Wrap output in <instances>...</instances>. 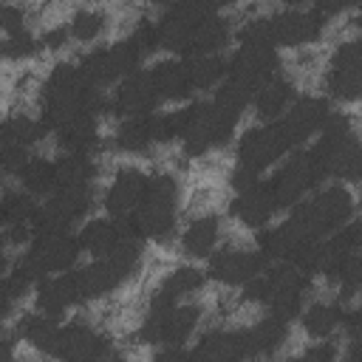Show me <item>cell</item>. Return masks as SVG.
<instances>
[{"instance_id": "b9f144b4", "label": "cell", "mask_w": 362, "mask_h": 362, "mask_svg": "<svg viewBox=\"0 0 362 362\" xmlns=\"http://www.w3.org/2000/svg\"><path fill=\"white\" fill-rule=\"evenodd\" d=\"M65 25L71 31V40H76V42H93V40H99L105 34L107 14L102 8H90V6L88 8H76Z\"/></svg>"}, {"instance_id": "9a60e30c", "label": "cell", "mask_w": 362, "mask_h": 362, "mask_svg": "<svg viewBox=\"0 0 362 362\" xmlns=\"http://www.w3.org/2000/svg\"><path fill=\"white\" fill-rule=\"evenodd\" d=\"M51 356L68 359V362H93V359L119 356V351H116L113 342H110L102 331H96L90 322H85V320H71L68 325H59L57 345H54Z\"/></svg>"}, {"instance_id": "f1b7e54d", "label": "cell", "mask_w": 362, "mask_h": 362, "mask_svg": "<svg viewBox=\"0 0 362 362\" xmlns=\"http://www.w3.org/2000/svg\"><path fill=\"white\" fill-rule=\"evenodd\" d=\"M156 141V122H153V113H144V116H130V119H122V124L116 127L113 133V150L119 153H147Z\"/></svg>"}, {"instance_id": "60d3db41", "label": "cell", "mask_w": 362, "mask_h": 362, "mask_svg": "<svg viewBox=\"0 0 362 362\" xmlns=\"http://www.w3.org/2000/svg\"><path fill=\"white\" fill-rule=\"evenodd\" d=\"M37 195L25 192L23 187L20 189H6L3 192V201H0V221L3 226H17V223H31L34 215H37Z\"/></svg>"}, {"instance_id": "cb8c5ba5", "label": "cell", "mask_w": 362, "mask_h": 362, "mask_svg": "<svg viewBox=\"0 0 362 362\" xmlns=\"http://www.w3.org/2000/svg\"><path fill=\"white\" fill-rule=\"evenodd\" d=\"M34 305H37V311L51 314V317H62L68 308L82 305L79 294H76V286H74V277H71V269L37 280V286H34Z\"/></svg>"}, {"instance_id": "ee69618b", "label": "cell", "mask_w": 362, "mask_h": 362, "mask_svg": "<svg viewBox=\"0 0 362 362\" xmlns=\"http://www.w3.org/2000/svg\"><path fill=\"white\" fill-rule=\"evenodd\" d=\"M0 20H3V31H6V34H8V31H20V28H25V11H23V6L6 3Z\"/></svg>"}, {"instance_id": "bcb514c9", "label": "cell", "mask_w": 362, "mask_h": 362, "mask_svg": "<svg viewBox=\"0 0 362 362\" xmlns=\"http://www.w3.org/2000/svg\"><path fill=\"white\" fill-rule=\"evenodd\" d=\"M362 6V0H314V8L325 17H334V14H342L348 8H356Z\"/></svg>"}, {"instance_id": "44dd1931", "label": "cell", "mask_w": 362, "mask_h": 362, "mask_svg": "<svg viewBox=\"0 0 362 362\" xmlns=\"http://www.w3.org/2000/svg\"><path fill=\"white\" fill-rule=\"evenodd\" d=\"M158 102L161 99H158V90L153 85L150 71H133L119 82V88L110 99V113L119 119L144 116V113H153Z\"/></svg>"}, {"instance_id": "f5cc1de1", "label": "cell", "mask_w": 362, "mask_h": 362, "mask_svg": "<svg viewBox=\"0 0 362 362\" xmlns=\"http://www.w3.org/2000/svg\"><path fill=\"white\" fill-rule=\"evenodd\" d=\"M283 3H286L288 8H300V6H305L308 0H283Z\"/></svg>"}, {"instance_id": "c3c4849f", "label": "cell", "mask_w": 362, "mask_h": 362, "mask_svg": "<svg viewBox=\"0 0 362 362\" xmlns=\"http://www.w3.org/2000/svg\"><path fill=\"white\" fill-rule=\"evenodd\" d=\"M345 331L351 339H362V303L345 314Z\"/></svg>"}, {"instance_id": "8d00e7d4", "label": "cell", "mask_w": 362, "mask_h": 362, "mask_svg": "<svg viewBox=\"0 0 362 362\" xmlns=\"http://www.w3.org/2000/svg\"><path fill=\"white\" fill-rule=\"evenodd\" d=\"M57 187H79L93 184L99 175V164L90 158V153H59L54 158Z\"/></svg>"}, {"instance_id": "9c48e42d", "label": "cell", "mask_w": 362, "mask_h": 362, "mask_svg": "<svg viewBox=\"0 0 362 362\" xmlns=\"http://www.w3.org/2000/svg\"><path fill=\"white\" fill-rule=\"evenodd\" d=\"M204 308L195 303H164L150 300L147 314L139 325V342L144 345H184L198 328Z\"/></svg>"}, {"instance_id": "e575fe53", "label": "cell", "mask_w": 362, "mask_h": 362, "mask_svg": "<svg viewBox=\"0 0 362 362\" xmlns=\"http://www.w3.org/2000/svg\"><path fill=\"white\" fill-rule=\"evenodd\" d=\"M206 274L195 266H175L150 294V300H164V303H178L187 294H195L198 288H204Z\"/></svg>"}, {"instance_id": "d4e9b609", "label": "cell", "mask_w": 362, "mask_h": 362, "mask_svg": "<svg viewBox=\"0 0 362 362\" xmlns=\"http://www.w3.org/2000/svg\"><path fill=\"white\" fill-rule=\"evenodd\" d=\"M291 102H294V82L288 76L277 74V76H272L269 82H263L255 90L252 110H255V116L260 122H274V119H280L288 110Z\"/></svg>"}, {"instance_id": "ffe728a7", "label": "cell", "mask_w": 362, "mask_h": 362, "mask_svg": "<svg viewBox=\"0 0 362 362\" xmlns=\"http://www.w3.org/2000/svg\"><path fill=\"white\" fill-rule=\"evenodd\" d=\"M328 116H331V105H328L325 96H314V93L297 96L288 105V110L283 113V119H280V124H283V130H286V136L291 141V150L305 144L325 124Z\"/></svg>"}, {"instance_id": "836d02e7", "label": "cell", "mask_w": 362, "mask_h": 362, "mask_svg": "<svg viewBox=\"0 0 362 362\" xmlns=\"http://www.w3.org/2000/svg\"><path fill=\"white\" fill-rule=\"evenodd\" d=\"M51 127L45 124L42 116H28V113H11L6 122H3V130H0V144L6 147H34L37 141L45 139Z\"/></svg>"}, {"instance_id": "7bdbcfd3", "label": "cell", "mask_w": 362, "mask_h": 362, "mask_svg": "<svg viewBox=\"0 0 362 362\" xmlns=\"http://www.w3.org/2000/svg\"><path fill=\"white\" fill-rule=\"evenodd\" d=\"M40 48H42V42H40L28 28L8 31V34H6V40H3V57H6L8 62H17V59H25V57H34Z\"/></svg>"}, {"instance_id": "5b68a950", "label": "cell", "mask_w": 362, "mask_h": 362, "mask_svg": "<svg viewBox=\"0 0 362 362\" xmlns=\"http://www.w3.org/2000/svg\"><path fill=\"white\" fill-rule=\"evenodd\" d=\"M288 150H291V141H288L280 119L243 130V136L235 144V167L229 173L232 189H243V187L257 184L260 175L272 164H277Z\"/></svg>"}, {"instance_id": "8992f818", "label": "cell", "mask_w": 362, "mask_h": 362, "mask_svg": "<svg viewBox=\"0 0 362 362\" xmlns=\"http://www.w3.org/2000/svg\"><path fill=\"white\" fill-rule=\"evenodd\" d=\"M178 181L173 173H153L144 189V198L139 209L133 212L130 223L139 229L144 240L167 243L175 235V221H178Z\"/></svg>"}, {"instance_id": "9f6ffc18", "label": "cell", "mask_w": 362, "mask_h": 362, "mask_svg": "<svg viewBox=\"0 0 362 362\" xmlns=\"http://www.w3.org/2000/svg\"><path fill=\"white\" fill-rule=\"evenodd\" d=\"M218 6H232V3H240V0H215Z\"/></svg>"}, {"instance_id": "83f0119b", "label": "cell", "mask_w": 362, "mask_h": 362, "mask_svg": "<svg viewBox=\"0 0 362 362\" xmlns=\"http://www.w3.org/2000/svg\"><path fill=\"white\" fill-rule=\"evenodd\" d=\"M150 76H153V85H156L161 102H184L195 90L184 59H158L150 68Z\"/></svg>"}, {"instance_id": "1f68e13d", "label": "cell", "mask_w": 362, "mask_h": 362, "mask_svg": "<svg viewBox=\"0 0 362 362\" xmlns=\"http://www.w3.org/2000/svg\"><path fill=\"white\" fill-rule=\"evenodd\" d=\"M54 141L59 153H93L99 144L96 116H79L54 130Z\"/></svg>"}, {"instance_id": "5bb4252c", "label": "cell", "mask_w": 362, "mask_h": 362, "mask_svg": "<svg viewBox=\"0 0 362 362\" xmlns=\"http://www.w3.org/2000/svg\"><path fill=\"white\" fill-rule=\"evenodd\" d=\"M266 181L272 187L277 206L291 209L317 187V181H322V173L308 150H294V156L286 158V164H280V170Z\"/></svg>"}, {"instance_id": "6da1fadb", "label": "cell", "mask_w": 362, "mask_h": 362, "mask_svg": "<svg viewBox=\"0 0 362 362\" xmlns=\"http://www.w3.org/2000/svg\"><path fill=\"white\" fill-rule=\"evenodd\" d=\"M105 110H110V99H105L102 90L82 76L76 62H57L48 71L40 88V116L51 130L71 119L96 116Z\"/></svg>"}, {"instance_id": "ab89813d", "label": "cell", "mask_w": 362, "mask_h": 362, "mask_svg": "<svg viewBox=\"0 0 362 362\" xmlns=\"http://www.w3.org/2000/svg\"><path fill=\"white\" fill-rule=\"evenodd\" d=\"M322 277L339 288L342 300L354 297L359 288H362V252H351L345 255L342 260H337L331 269L322 272Z\"/></svg>"}, {"instance_id": "6f0895ef", "label": "cell", "mask_w": 362, "mask_h": 362, "mask_svg": "<svg viewBox=\"0 0 362 362\" xmlns=\"http://www.w3.org/2000/svg\"><path fill=\"white\" fill-rule=\"evenodd\" d=\"M359 201H362V198H359Z\"/></svg>"}, {"instance_id": "816d5d0a", "label": "cell", "mask_w": 362, "mask_h": 362, "mask_svg": "<svg viewBox=\"0 0 362 362\" xmlns=\"http://www.w3.org/2000/svg\"><path fill=\"white\" fill-rule=\"evenodd\" d=\"M345 354H348V359H362V339H351Z\"/></svg>"}, {"instance_id": "603a6c76", "label": "cell", "mask_w": 362, "mask_h": 362, "mask_svg": "<svg viewBox=\"0 0 362 362\" xmlns=\"http://www.w3.org/2000/svg\"><path fill=\"white\" fill-rule=\"evenodd\" d=\"M249 351V325L246 328H212L204 331L198 345L192 348V359H246Z\"/></svg>"}, {"instance_id": "484cf974", "label": "cell", "mask_w": 362, "mask_h": 362, "mask_svg": "<svg viewBox=\"0 0 362 362\" xmlns=\"http://www.w3.org/2000/svg\"><path fill=\"white\" fill-rule=\"evenodd\" d=\"M130 221H119V218H93L79 229V246L82 252H88L90 257H105L116 249V243L122 240V235L127 232Z\"/></svg>"}, {"instance_id": "f6af8a7d", "label": "cell", "mask_w": 362, "mask_h": 362, "mask_svg": "<svg viewBox=\"0 0 362 362\" xmlns=\"http://www.w3.org/2000/svg\"><path fill=\"white\" fill-rule=\"evenodd\" d=\"M68 37H71L68 25H54V28H48V31L40 37V42H42V48H48V51H59L62 45H68Z\"/></svg>"}, {"instance_id": "f546056e", "label": "cell", "mask_w": 362, "mask_h": 362, "mask_svg": "<svg viewBox=\"0 0 362 362\" xmlns=\"http://www.w3.org/2000/svg\"><path fill=\"white\" fill-rule=\"evenodd\" d=\"M288 322L291 320L266 311V317H260L255 325H249V351H252V356L277 354L288 339Z\"/></svg>"}, {"instance_id": "d590c367", "label": "cell", "mask_w": 362, "mask_h": 362, "mask_svg": "<svg viewBox=\"0 0 362 362\" xmlns=\"http://www.w3.org/2000/svg\"><path fill=\"white\" fill-rule=\"evenodd\" d=\"M184 65H187V74L195 90L218 88L229 71V59H223L221 54H187Z\"/></svg>"}, {"instance_id": "db71d44e", "label": "cell", "mask_w": 362, "mask_h": 362, "mask_svg": "<svg viewBox=\"0 0 362 362\" xmlns=\"http://www.w3.org/2000/svg\"><path fill=\"white\" fill-rule=\"evenodd\" d=\"M351 23H354V25H356V28H359V31H362V8H359V11H356V17H354V20H351Z\"/></svg>"}, {"instance_id": "7402d4cb", "label": "cell", "mask_w": 362, "mask_h": 362, "mask_svg": "<svg viewBox=\"0 0 362 362\" xmlns=\"http://www.w3.org/2000/svg\"><path fill=\"white\" fill-rule=\"evenodd\" d=\"M277 209L280 206H277V201L272 195V187L263 178L257 184H252V187L235 189V195L229 201V215L235 221H240L243 226H249V229H263Z\"/></svg>"}, {"instance_id": "681fc988", "label": "cell", "mask_w": 362, "mask_h": 362, "mask_svg": "<svg viewBox=\"0 0 362 362\" xmlns=\"http://www.w3.org/2000/svg\"><path fill=\"white\" fill-rule=\"evenodd\" d=\"M342 232H345V238H348L351 249H354V252H362V218L348 221V223L342 226Z\"/></svg>"}, {"instance_id": "e0dca14e", "label": "cell", "mask_w": 362, "mask_h": 362, "mask_svg": "<svg viewBox=\"0 0 362 362\" xmlns=\"http://www.w3.org/2000/svg\"><path fill=\"white\" fill-rule=\"evenodd\" d=\"M280 54H277V45H263V42H240L235 48V54L229 57V71L226 76L240 82L243 88H249L252 93L269 82L272 76L280 74Z\"/></svg>"}, {"instance_id": "4dcf8cb0", "label": "cell", "mask_w": 362, "mask_h": 362, "mask_svg": "<svg viewBox=\"0 0 362 362\" xmlns=\"http://www.w3.org/2000/svg\"><path fill=\"white\" fill-rule=\"evenodd\" d=\"M345 308H342V303L339 300H317V303H311L308 308H303L300 311V325H303V331L308 334V337H314V339H325V337H331L337 328H342L345 325Z\"/></svg>"}, {"instance_id": "ac0fdd59", "label": "cell", "mask_w": 362, "mask_h": 362, "mask_svg": "<svg viewBox=\"0 0 362 362\" xmlns=\"http://www.w3.org/2000/svg\"><path fill=\"white\" fill-rule=\"evenodd\" d=\"M269 269V257L260 249H218L209 255V266H206V277L223 286H246L252 277H257L260 272Z\"/></svg>"}, {"instance_id": "11a10c76", "label": "cell", "mask_w": 362, "mask_h": 362, "mask_svg": "<svg viewBox=\"0 0 362 362\" xmlns=\"http://www.w3.org/2000/svg\"><path fill=\"white\" fill-rule=\"evenodd\" d=\"M150 6H167V3H173V0H147Z\"/></svg>"}, {"instance_id": "74e56055", "label": "cell", "mask_w": 362, "mask_h": 362, "mask_svg": "<svg viewBox=\"0 0 362 362\" xmlns=\"http://www.w3.org/2000/svg\"><path fill=\"white\" fill-rule=\"evenodd\" d=\"M20 181V187L31 195H51L57 189V173H54V161L42 158V156H28L25 164L17 170L14 175Z\"/></svg>"}, {"instance_id": "7c38bea8", "label": "cell", "mask_w": 362, "mask_h": 362, "mask_svg": "<svg viewBox=\"0 0 362 362\" xmlns=\"http://www.w3.org/2000/svg\"><path fill=\"white\" fill-rule=\"evenodd\" d=\"M93 206V184L79 187H57L45 201L37 206V215L31 221L34 232H51V229H71L76 221H82Z\"/></svg>"}, {"instance_id": "ba28073f", "label": "cell", "mask_w": 362, "mask_h": 362, "mask_svg": "<svg viewBox=\"0 0 362 362\" xmlns=\"http://www.w3.org/2000/svg\"><path fill=\"white\" fill-rule=\"evenodd\" d=\"M354 215V195L342 184H331L291 206L288 221L308 238H325L342 229Z\"/></svg>"}, {"instance_id": "30bf717a", "label": "cell", "mask_w": 362, "mask_h": 362, "mask_svg": "<svg viewBox=\"0 0 362 362\" xmlns=\"http://www.w3.org/2000/svg\"><path fill=\"white\" fill-rule=\"evenodd\" d=\"M82 246L79 238L68 229H51V232H34L28 240V249L14 260L20 263L34 280H42L48 274H59L74 269Z\"/></svg>"}, {"instance_id": "f35d334b", "label": "cell", "mask_w": 362, "mask_h": 362, "mask_svg": "<svg viewBox=\"0 0 362 362\" xmlns=\"http://www.w3.org/2000/svg\"><path fill=\"white\" fill-rule=\"evenodd\" d=\"M229 37H232V20L215 14V17H209V20L195 31V37H192L187 54H221V48L229 42ZM187 54H184V57H187Z\"/></svg>"}, {"instance_id": "52a82bcc", "label": "cell", "mask_w": 362, "mask_h": 362, "mask_svg": "<svg viewBox=\"0 0 362 362\" xmlns=\"http://www.w3.org/2000/svg\"><path fill=\"white\" fill-rule=\"evenodd\" d=\"M184 113V130H181V144L187 156H204L209 150L226 147L240 116L223 110L215 99L204 102H189L187 107H181Z\"/></svg>"}, {"instance_id": "8fae6325", "label": "cell", "mask_w": 362, "mask_h": 362, "mask_svg": "<svg viewBox=\"0 0 362 362\" xmlns=\"http://www.w3.org/2000/svg\"><path fill=\"white\" fill-rule=\"evenodd\" d=\"M218 3L215 0H173L164 14L156 20V31H158V48L173 51V54H187L195 31L218 14Z\"/></svg>"}, {"instance_id": "4fadbf2b", "label": "cell", "mask_w": 362, "mask_h": 362, "mask_svg": "<svg viewBox=\"0 0 362 362\" xmlns=\"http://www.w3.org/2000/svg\"><path fill=\"white\" fill-rule=\"evenodd\" d=\"M325 90L337 102H362V37L342 40L331 51Z\"/></svg>"}, {"instance_id": "2e32d148", "label": "cell", "mask_w": 362, "mask_h": 362, "mask_svg": "<svg viewBox=\"0 0 362 362\" xmlns=\"http://www.w3.org/2000/svg\"><path fill=\"white\" fill-rule=\"evenodd\" d=\"M325 14L314 11H303V8H283V11H272L266 14V28H269V40L272 45H286V48H300V45H311L322 37L325 31Z\"/></svg>"}, {"instance_id": "277c9868", "label": "cell", "mask_w": 362, "mask_h": 362, "mask_svg": "<svg viewBox=\"0 0 362 362\" xmlns=\"http://www.w3.org/2000/svg\"><path fill=\"white\" fill-rule=\"evenodd\" d=\"M311 291V274L300 269L297 263L280 260L277 266L260 272L243 286L240 300L243 303H260L266 311L280 314L286 320H294L303 311V300Z\"/></svg>"}, {"instance_id": "4316f807", "label": "cell", "mask_w": 362, "mask_h": 362, "mask_svg": "<svg viewBox=\"0 0 362 362\" xmlns=\"http://www.w3.org/2000/svg\"><path fill=\"white\" fill-rule=\"evenodd\" d=\"M218 240H221V218L215 212H204L187 223L178 246L187 257H209Z\"/></svg>"}, {"instance_id": "f907efd6", "label": "cell", "mask_w": 362, "mask_h": 362, "mask_svg": "<svg viewBox=\"0 0 362 362\" xmlns=\"http://www.w3.org/2000/svg\"><path fill=\"white\" fill-rule=\"evenodd\" d=\"M156 359H192V351H184V345H161Z\"/></svg>"}, {"instance_id": "7a4b0ae2", "label": "cell", "mask_w": 362, "mask_h": 362, "mask_svg": "<svg viewBox=\"0 0 362 362\" xmlns=\"http://www.w3.org/2000/svg\"><path fill=\"white\" fill-rule=\"evenodd\" d=\"M158 51V31H156V20H139V25L119 42L113 45H102L93 51H85L76 65L82 71V76L96 85L105 88L116 79H124L127 74L139 71V65Z\"/></svg>"}, {"instance_id": "7dc6e473", "label": "cell", "mask_w": 362, "mask_h": 362, "mask_svg": "<svg viewBox=\"0 0 362 362\" xmlns=\"http://www.w3.org/2000/svg\"><path fill=\"white\" fill-rule=\"evenodd\" d=\"M305 359H334L337 356V345H331L328 339H317L311 348L303 351Z\"/></svg>"}, {"instance_id": "d6986e66", "label": "cell", "mask_w": 362, "mask_h": 362, "mask_svg": "<svg viewBox=\"0 0 362 362\" xmlns=\"http://www.w3.org/2000/svg\"><path fill=\"white\" fill-rule=\"evenodd\" d=\"M147 181L150 175L133 164H124L113 173L110 184L105 187V195H102V204L107 209L110 218H119V221H130L133 212L139 209L141 198H144V189H147Z\"/></svg>"}, {"instance_id": "3957f363", "label": "cell", "mask_w": 362, "mask_h": 362, "mask_svg": "<svg viewBox=\"0 0 362 362\" xmlns=\"http://www.w3.org/2000/svg\"><path fill=\"white\" fill-rule=\"evenodd\" d=\"M322 178L334 181H362V141L356 139L348 113H334L320 127L314 147H308Z\"/></svg>"}, {"instance_id": "d6a6232c", "label": "cell", "mask_w": 362, "mask_h": 362, "mask_svg": "<svg viewBox=\"0 0 362 362\" xmlns=\"http://www.w3.org/2000/svg\"><path fill=\"white\" fill-rule=\"evenodd\" d=\"M57 334H59V320L51 317V314H42V311L23 314L20 322H17V337L28 348H34L40 354H48V356L57 345Z\"/></svg>"}]
</instances>
